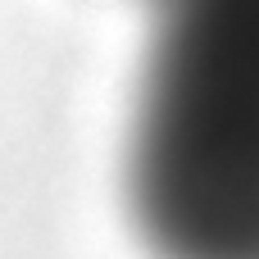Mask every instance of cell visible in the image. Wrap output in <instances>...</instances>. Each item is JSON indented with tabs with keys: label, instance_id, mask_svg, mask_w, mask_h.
<instances>
[{
	"label": "cell",
	"instance_id": "6da1fadb",
	"mask_svg": "<svg viewBox=\"0 0 259 259\" xmlns=\"http://www.w3.org/2000/svg\"><path fill=\"white\" fill-rule=\"evenodd\" d=\"M127 209L155 259H259V0H146Z\"/></svg>",
	"mask_w": 259,
	"mask_h": 259
}]
</instances>
